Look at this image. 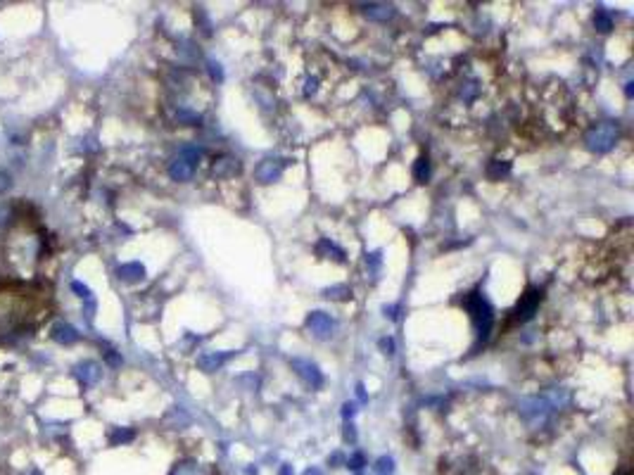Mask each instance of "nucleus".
<instances>
[{
	"label": "nucleus",
	"mask_w": 634,
	"mask_h": 475,
	"mask_svg": "<svg viewBox=\"0 0 634 475\" xmlns=\"http://www.w3.org/2000/svg\"><path fill=\"white\" fill-rule=\"evenodd\" d=\"M10 188H12V176H10L8 172H3V169H0V195H3V193H8Z\"/></svg>",
	"instance_id": "obj_24"
},
{
	"label": "nucleus",
	"mask_w": 634,
	"mask_h": 475,
	"mask_svg": "<svg viewBox=\"0 0 634 475\" xmlns=\"http://www.w3.org/2000/svg\"><path fill=\"white\" fill-rule=\"evenodd\" d=\"M176 119L179 121H184V124H200V114H195V112H190V110H181L179 114H176Z\"/></svg>",
	"instance_id": "obj_22"
},
{
	"label": "nucleus",
	"mask_w": 634,
	"mask_h": 475,
	"mask_svg": "<svg viewBox=\"0 0 634 475\" xmlns=\"http://www.w3.org/2000/svg\"><path fill=\"white\" fill-rule=\"evenodd\" d=\"M10 221V205L8 202H0V228Z\"/></svg>",
	"instance_id": "obj_28"
},
{
	"label": "nucleus",
	"mask_w": 634,
	"mask_h": 475,
	"mask_svg": "<svg viewBox=\"0 0 634 475\" xmlns=\"http://www.w3.org/2000/svg\"><path fill=\"white\" fill-rule=\"evenodd\" d=\"M233 354L235 352H207V354H202L200 359H197V366H200L205 373H214L217 368H221Z\"/></svg>",
	"instance_id": "obj_8"
},
{
	"label": "nucleus",
	"mask_w": 634,
	"mask_h": 475,
	"mask_svg": "<svg viewBox=\"0 0 634 475\" xmlns=\"http://www.w3.org/2000/svg\"><path fill=\"white\" fill-rule=\"evenodd\" d=\"M209 74H212L214 81H224V69L219 62H209Z\"/></svg>",
	"instance_id": "obj_25"
},
{
	"label": "nucleus",
	"mask_w": 634,
	"mask_h": 475,
	"mask_svg": "<svg viewBox=\"0 0 634 475\" xmlns=\"http://www.w3.org/2000/svg\"><path fill=\"white\" fill-rule=\"evenodd\" d=\"M281 174H283V164L281 162H273V159H266V162H261L259 169H257V179H259L261 183H273V181H276Z\"/></svg>",
	"instance_id": "obj_11"
},
{
	"label": "nucleus",
	"mask_w": 634,
	"mask_h": 475,
	"mask_svg": "<svg viewBox=\"0 0 634 475\" xmlns=\"http://www.w3.org/2000/svg\"><path fill=\"white\" fill-rule=\"evenodd\" d=\"M366 264H370L373 269H378V266H380V252L368 254V257H366Z\"/></svg>",
	"instance_id": "obj_29"
},
{
	"label": "nucleus",
	"mask_w": 634,
	"mask_h": 475,
	"mask_svg": "<svg viewBox=\"0 0 634 475\" xmlns=\"http://www.w3.org/2000/svg\"><path fill=\"white\" fill-rule=\"evenodd\" d=\"M117 276L126 283H138L145 279V266L141 261H126V264H121L119 269H117Z\"/></svg>",
	"instance_id": "obj_10"
},
{
	"label": "nucleus",
	"mask_w": 634,
	"mask_h": 475,
	"mask_svg": "<svg viewBox=\"0 0 634 475\" xmlns=\"http://www.w3.org/2000/svg\"><path fill=\"white\" fill-rule=\"evenodd\" d=\"M26 475H43V473L39 471V468H31V471H29V473H26Z\"/></svg>",
	"instance_id": "obj_39"
},
{
	"label": "nucleus",
	"mask_w": 634,
	"mask_h": 475,
	"mask_svg": "<svg viewBox=\"0 0 634 475\" xmlns=\"http://www.w3.org/2000/svg\"><path fill=\"white\" fill-rule=\"evenodd\" d=\"M594 26H596V31H601V34H608V31L613 29V19H611V14L606 12V10H596Z\"/></svg>",
	"instance_id": "obj_15"
},
{
	"label": "nucleus",
	"mask_w": 634,
	"mask_h": 475,
	"mask_svg": "<svg viewBox=\"0 0 634 475\" xmlns=\"http://www.w3.org/2000/svg\"><path fill=\"white\" fill-rule=\"evenodd\" d=\"M345 440H357V435H354V430H352V425H347V430H345Z\"/></svg>",
	"instance_id": "obj_34"
},
{
	"label": "nucleus",
	"mask_w": 634,
	"mask_h": 475,
	"mask_svg": "<svg viewBox=\"0 0 634 475\" xmlns=\"http://www.w3.org/2000/svg\"><path fill=\"white\" fill-rule=\"evenodd\" d=\"M364 14H366L368 19H373V22H388V19L395 17V5H388V3H368L364 5Z\"/></svg>",
	"instance_id": "obj_9"
},
{
	"label": "nucleus",
	"mask_w": 634,
	"mask_h": 475,
	"mask_svg": "<svg viewBox=\"0 0 634 475\" xmlns=\"http://www.w3.org/2000/svg\"><path fill=\"white\" fill-rule=\"evenodd\" d=\"M200 157H202V150L195 145H186L184 150H181V159H186V162H190V164H195Z\"/></svg>",
	"instance_id": "obj_21"
},
{
	"label": "nucleus",
	"mask_w": 634,
	"mask_h": 475,
	"mask_svg": "<svg viewBox=\"0 0 634 475\" xmlns=\"http://www.w3.org/2000/svg\"><path fill=\"white\" fill-rule=\"evenodd\" d=\"M281 475H293V466H283Z\"/></svg>",
	"instance_id": "obj_37"
},
{
	"label": "nucleus",
	"mask_w": 634,
	"mask_h": 475,
	"mask_svg": "<svg viewBox=\"0 0 634 475\" xmlns=\"http://www.w3.org/2000/svg\"><path fill=\"white\" fill-rule=\"evenodd\" d=\"M72 290H74V292H79V297H83V300H90V290L83 285V283L72 281Z\"/></svg>",
	"instance_id": "obj_26"
},
{
	"label": "nucleus",
	"mask_w": 634,
	"mask_h": 475,
	"mask_svg": "<svg viewBox=\"0 0 634 475\" xmlns=\"http://www.w3.org/2000/svg\"><path fill=\"white\" fill-rule=\"evenodd\" d=\"M316 83H319L316 79H309V81H307V95L314 93V90H316Z\"/></svg>",
	"instance_id": "obj_33"
},
{
	"label": "nucleus",
	"mask_w": 634,
	"mask_h": 475,
	"mask_svg": "<svg viewBox=\"0 0 634 475\" xmlns=\"http://www.w3.org/2000/svg\"><path fill=\"white\" fill-rule=\"evenodd\" d=\"M466 309L470 312V319H473V325H475L477 330V338L487 340L490 338V330L494 325V312H492V304L485 300V297L480 295V292H470L468 297H466Z\"/></svg>",
	"instance_id": "obj_1"
},
{
	"label": "nucleus",
	"mask_w": 634,
	"mask_h": 475,
	"mask_svg": "<svg viewBox=\"0 0 634 475\" xmlns=\"http://www.w3.org/2000/svg\"><path fill=\"white\" fill-rule=\"evenodd\" d=\"M342 416H345V418L354 416V404H345V411H342Z\"/></svg>",
	"instance_id": "obj_32"
},
{
	"label": "nucleus",
	"mask_w": 634,
	"mask_h": 475,
	"mask_svg": "<svg viewBox=\"0 0 634 475\" xmlns=\"http://www.w3.org/2000/svg\"><path fill=\"white\" fill-rule=\"evenodd\" d=\"M508 172H511V164L508 162H499V159H494V162L490 164V169H487V174H490V179H502V176H506Z\"/></svg>",
	"instance_id": "obj_18"
},
{
	"label": "nucleus",
	"mask_w": 634,
	"mask_h": 475,
	"mask_svg": "<svg viewBox=\"0 0 634 475\" xmlns=\"http://www.w3.org/2000/svg\"><path fill=\"white\" fill-rule=\"evenodd\" d=\"M380 350H385V354H392V350H395V343H392V340H380Z\"/></svg>",
	"instance_id": "obj_30"
},
{
	"label": "nucleus",
	"mask_w": 634,
	"mask_h": 475,
	"mask_svg": "<svg viewBox=\"0 0 634 475\" xmlns=\"http://www.w3.org/2000/svg\"><path fill=\"white\" fill-rule=\"evenodd\" d=\"M357 394H359V399H361V402H366V392H364V385L357 387Z\"/></svg>",
	"instance_id": "obj_36"
},
{
	"label": "nucleus",
	"mask_w": 634,
	"mask_h": 475,
	"mask_svg": "<svg viewBox=\"0 0 634 475\" xmlns=\"http://www.w3.org/2000/svg\"><path fill=\"white\" fill-rule=\"evenodd\" d=\"M107 361H110L112 366H119V364H121V356H119V354H112V352H107Z\"/></svg>",
	"instance_id": "obj_31"
},
{
	"label": "nucleus",
	"mask_w": 634,
	"mask_h": 475,
	"mask_svg": "<svg viewBox=\"0 0 634 475\" xmlns=\"http://www.w3.org/2000/svg\"><path fill=\"white\" fill-rule=\"evenodd\" d=\"M202 468L200 463L195 461H184V463H176V468L171 471V475H200Z\"/></svg>",
	"instance_id": "obj_17"
},
{
	"label": "nucleus",
	"mask_w": 634,
	"mask_h": 475,
	"mask_svg": "<svg viewBox=\"0 0 634 475\" xmlns=\"http://www.w3.org/2000/svg\"><path fill=\"white\" fill-rule=\"evenodd\" d=\"M383 312H385V314H388V316H390V319H397V314H395V312H397V307H385V309H383Z\"/></svg>",
	"instance_id": "obj_35"
},
{
	"label": "nucleus",
	"mask_w": 634,
	"mask_h": 475,
	"mask_svg": "<svg viewBox=\"0 0 634 475\" xmlns=\"http://www.w3.org/2000/svg\"><path fill=\"white\" fill-rule=\"evenodd\" d=\"M361 466H364V456H361V454H354V456L347 458V468H352V471H359Z\"/></svg>",
	"instance_id": "obj_27"
},
{
	"label": "nucleus",
	"mask_w": 634,
	"mask_h": 475,
	"mask_svg": "<svg viewBox=\"0 0 634 475\" xmlns=\"http://www.w3.org/2000/svg\"><path fill=\"white\" fill-rule=\"evenodd\" d=\"M52 338L60 345H74L79 340V333H77V328H72L69 323H55L52 325Z\"/></svg>",
	"instance_id": "obj_12"
},
{
	"label": "nucleus",
	"mask_w": 634,
	"mask_h": 475,
	"mask_svg": "<svg viewBox=\"0 0 634 475\" xmlns=\"http://www.w3.org/2000/svg\"><path fill=\"white\" fill-rule=\"evenodd\" d=\"M293 368L299 373V378H302L307 385L311 387H321L324 385V373H321V368L314 364V361L309 359H293Z\"/></svg>",
	"instance_id": "obj_4"
},
{
	"label": "nucleus",
	"mask_w": 634,
	"mask_h": 475,
	"mask_svg": "<svg viewBox=\"0 0 634 475\" xmlns=\"http://www.w3.org/2000/svg\"><path fill=\"white\" fill-rule=\"evenodd\" d=\"M539 302H542V290H539V287H528V290H525V295L520 297L518 304H515V309H513L515 321H518V323L530 321V319L535 316Z\"/></svg>",
	"instance_id": "obj_3"
},
{
	"label": "nucleus",
	"mask_w": 634,
	"mask_h": 475,
	"mask_svg": "<svg viewBox=\"0 0 634 475\" xmlns=\"http://www.w3.org/2000/svg\"><path fill=\"white\" fill-rule=\"evenodd\" d=\"M622 475H630V473H627V471H625V473H622Z\"/></svg>",
	"instance_id": "obj_40"
},
{
	"label": "nucleus",
	"mask_w": 634,
	"mask_h": 475,
	"mask_svg": "<svg viewBox=\"0 0 634 475\" xmlns=\"http://www.w3.org/2000/svg\"><path fill=\"white\" fill-rule=\"evenodd\" d=\"M413 179H416L418 183H426L430 179V159L428 157H418L416 167H413Z\"/></svg>",
	"instance_id": "obj_16"
},
{
	"label": "nucleus",
	"mask_w": 634,
	"mask_h": 475,
	"mask_svg": "<svg viewBox=\"0 0 634 475\" xmlns=\"http://www.w3.org/2000/svg\"><path fill=\"white\" fill-rule=\"evenodd\" d=\"M617 141V126L611 124V121H604V124H596L592 131L584 136V145H587L589 152H608L611 148L615 145Z\"/></svg>",
	"instance_id": "obj_2"
},
{
	"label": "nucleus",
	"mask_w": 634,
	"mask_h": 475,
	"mask_svg": "<svg viewBox=\"0 0 634 475\" xmlns=\"http://www.w3.org/2000/svg\"><path fill=\"white\" fill-rule=\"evenodd\" d=\"M324 295L330 297V300H349V297H352V290H349L347 285H333V287H328Z\"/></svg>",
	"instance_id": "obj_19"
},
{
	"label": "nucleus",
	"mask_w": 634,
	"mask_h": 475,
	"mask_svg": "<svg viewBox=\"0 0 634 475\" xmlns=\"http://www.w3.org/2000/svg\"><path fill=\"white\" fill-rule=\"evenodd\" d=\"M136 437V432L128 430V428H117L112 432V445H123V442H131Z\"/></svg>",
	"instance_id": "obj_20"
},
{
	"label": "nucleus",
	"mask_w": 634,
	"mask_h": 475,
	"mask_svg": "<svg viewBox=\"0 0 634 475\" xmlns=\"http://www.w3.org/2000/svg\"><path fill=\"white\" fill-rule=\"evenodd\" d=\"M304 475H324V473L316 471V468H309V471H304Z\"/></svg>",
	"instance_id": "obj_38"
},
{
	"label": "nucleus",
	"mask_w": 634,
	"mask_h": 475,
	"mask_svg": "<svg viewBox=\"0 0 634 475\" xmlns=\"http://www.w3.org/2000/svg\"><path fill=\"white\" fill-rule=\"evenodd\" d=\"M307 328L319 340H326V338H330V335H333V328H335V323H333V319L328 316L326 312H311L309 316H307Z\"/></svg>",
	"instance_id": "obj_5"
},
{
	"label": "nucleus",
	"mask_w": 634,
	"mask_h": 475,
	"mask_svg": "<svg viewBox=\"0 0 634 475\" xmlns=\"http://www.w3.org/2000/svg\"><path fill=\"white\" fill-rule=\"evenodd\" d=\"M549 409H551V404L546 402V399H539V397L523 399V402H520V414H523L528 421H542L546 414H549Z\"/></svg>",
	"instance_id": "obj_7"
},
{
	"label": "nucleus",
	"mask_w": 634,
	"mask_h": 475,
	"mask_svg": "<svg viewBox=\"0 0 634 475\" xmlns=\"http://www.w3.org/2000/svg\"><path fill=\"white\" fill-rule=\"evenodd\" d=\"M214 176H219V179H224V176H233L240 172V162L233 157H221L217 159V164H214Z\"/></svg>",
	"instance_id": "obj_14"
},
{
	"label": "nucleus",
	"mask_w": 634,
	"mask_h": 475,
	"mask_svg": "<svg viewBox=\"0 0 634 475\" xmlns=\"http://www.w3.org/2000/svg\"><path fill=\"white\" fill-rule=\"evenodd\" d=\"M375 468H378V473H383V475L385 473H392V471H395V461L388 458V456H383V458H378V466H375Z\"/></svg>",
	"instance_id": "obj_23"
},
{
	"label": "nucleus",
	"mask_w": 634,
	"mask_h": 475,
	"mask_svg": "<svg viewBox=\"0 0 634 475\" xmlns=\"http://www.w3.org/2000/svg\"><path fill=\"white\" fill-rule=\"evenodd\" d=\"M74 376H77V381L81 383V385L90 387L103 378V366H100L98 361H81V364L74 368Z\"/></svg>",
	"instance_id": "obj_6"
},
{
	"label": "nucleus",
	"mask_w": 634,
	"mask_h": 475,
	"mask_svg": "<svg viewBox=\"0 0 634 475\" xmlns=\"http://www.w3.org/2000/svg\"><path fill=\"white\" fill-rule=\"evenodd\" d=\"M169 176L174 181H179V183H186V181L192 179V164L186 162V159H176V162H171L169 167Z\"/></svg>",
	"instance_id": "obj_13"
}]
</instances>
